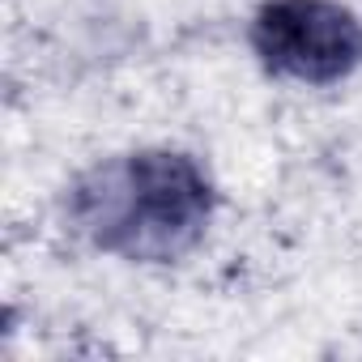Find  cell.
Instances as JSON below:
<instances>
[{
	"label": "cell",
	"instance_id": "6da1fadb",
	"mask_svg": "<svg viewBox=\"0 0 362 362\" xmlns=\"http://www.w3.org/2000/svg\"><path fill=\"white\" fill-rule=\"evenodd\" d=\"M69 218L98 252L166 264L205 239L214 184L188 153L141 149L86 170L69 192Z\"/></svg>",
	"mask_w": 362,
	"mask_h": 362
},
{
	"label": "cell",
	"instance_id": "7a4b0ae2",
	"mask_svg": "<svg viewBox=\"0 0 362 362\" xmlns=\"http://www.w3.org/2000/svg\"><path fill=\"white\" fill-rule=\"evenodd\" d=\"M252 52L273 77L332 86L362 64V18L337 0H269L252 22Z\"/></svg>",
	"mask_w": 362,
	"mask_h": 362
}]
</instances>
